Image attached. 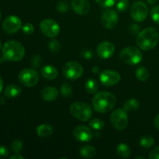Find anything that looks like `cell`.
I'll return each mask as SVG.
<instances>
[{
    "label": "cell",
    "instance_id": "49",
    "mask_svg": "<svg viewBox=\"0 0 159 159\" xmlns=\"http://www.w3.org/2000/svg\"><path fill=\"white\" fill-rule=\"evenodd\" d=\"M1 19H2V13L1 12H0V21H1Z\"/></svg>",
    "mask_w": 159,
    "mask_h": 159
},
{
    "label": "cell",
    "instance_id": "4",
    "mask_svg": "<svg viewBox=\"0 0 159 159\" xmlns=\"http://www.w3.org/2000/svg\"><path fill=\"white\" fill-rule=\"evenodd\" d=\"M70 113L81 121H88L93 116V110L89 104L84 102H75L69 109Z\"/></svg>",
    "mask_w": 159,
    "mask_h": 159
},
{
    "label": "cell",
    "instance_id": "50",
    "mask_svg": "<svg viewBox=\"0 0 159 159\" xmlns=\"http://www.w3.org/2000/svg\"><path fill=\"white\" fill-rule=\"evenodd\" d=\"M1 48H2V44H1V42H0V50H1Z\"/></svg>",
    "mask_w": 159,
    "mask_h": 159
},
{
    "label": "cell",
    "instance_id": "22",
    "mask_svg": "<svg viewBox=\"0 0 159 159\" xmlns=\"http://www.w3.org/2000/svg\"><path fill=\"white\" fill-rule=\"evenodd\" d=\"M79 153H80V155H82L83 158H93V157H94L95 155H96V150L94 147H93V146H84V147H82V148L80 149Z\"/></svg>",
    "mask_w": 159,
    "mask_h": 159
},
{
    "label": "cell",
    "instance_id": "24",
    "mask_svg": "<svg viewBox=\"0 0 159 159\" xmlns=\"http://www.w3.org/2000/svg\"><path fill=\"white\" fill-rule=\"evenodd\" d=\"M155 144V139L151 135L143 136L140 140V145L144 148H150Z\"/></svg>",
    "mask_w": 159,
    "mask_h": 159
},
{
    "label": "cell",
    "instance_id": "11",
    "mask_svg": "<svg viewBox=\"0 0 159 159\" xmlns=\"http://www.w3.org/2000/svg\"><path fill=\"white\" fill-rule=\"evenodd\" d=\"M22 27V21L16 16H9L2 23V29L6 34H12L20 30Z\"/></svg>",
    "mask_w": 159,
    "mask_h": 159
},
{
    "label": "cell",
    "instance_id": "19",
    "mask_svg": "<svg viewBox=\"0 0 159 159\" xmlns=\"http://www.w3.org/2000/svg\"><path fill=\"white\" fill-rule=\"evenodd\" d=\"M22 88L19 85L16 84H10L6 88L4 91V94L6 97L9 98H15L21 93Z\"/></svg>",
    "mask_w": 159,
    "mask_h": 159
},
{
    "label": "cell",
    "instance_id": "23",
    "mask_svg": "<svg viewBox=\"0 0 159 159\" xmlns=\"http://www.w3.org/2000/svg\"><path fill=\"white\" fill-rule=\"evenodd\" d=\"M140 108L139 101L135 99H130L127 100L124 105V110L127 112L136 111Z\"/></svg>",
    "mask_w": 159,
    "mask_h": 159
},
{
    "label": "cell",
    "instance_id": "18",
    "mask_svg": "<svg viewBox=\"0 0 159 159\" xmlns=\"http://www.w3.org/2000/svg\"><path fill=\"white\" fill-rule=\"evenodd\" d=\"M41 75L47 80H54L58 75V71L52 65H45L41 68Z\"/></svg>",
    "mask_w": 159,
    "mask_h": 159
},
{
    "label": "cell",
    "instance_id": "48",
    "mask_svg": "<svg viewBox=\"0 0 159 159\" xmlns=\"http://www.w3.org/2000/svg\"><path fill=\"white\" fill-rule=\"evenodd\" d=\"M138 158H141V159H144V157H141V156H139V157H136V159H138Z\"/></svg>",
    "mask_w": 159,
    "mask_h": 159
},
{
    "label": "cell",
    "instance_id": "41",
    "mask_svg": "<svg viewBox=\"0 0 159 159\" xmlns=\"http://www.w3.org/2000/svg\"><path fill=\"white\" fill-rule=\"evenodd\" d=\"M154 124H155V127H156L158 130H159V114L157 115L156 117L154 120Z\"/></svg>",
    "mask_w": 159,
    "mask_h": 159
},
{
    "label": "cell",
    "instance_id": "10",
    "mask_svg": "<svg viewBox=\"0 0 159 159\" xmlns=\"http://www.w3.org/2000/svg\"><path fill=\"white\" fill-rule=\"evenodd\" d=\"M41 32L46 37L50 38H54L57 37L60 33V26L57 22L51 19H46L41 21L40 24Z\"/></svg>",
    "mask_w": 159,
    "mask_h": 159
},
{
    "label": "cell",
    "instance_id": "38",
    "mask_svg": "<svg viewBox=\"0 0 159 159\" xmlns=\"http://www.w3.org/2000/svg\"><path fill=\"white\" fill-rule=\"evenodd\" d=\"M9 152L6 146L0 145V158H5L9 155Z\"/></svg>",
    "mask_w": 159,
    "mask_h": 159
},
{
    "label": "cell",
    "instance_id": "44",
    "mask_svg": "<svg viewBox=\"0 0 159 159\" xmlns=\"http://www.w3.org/2000/svg\"><path fill=\"white\" fill-rule=\"evenodd\" d=\"M158 1V0H147L148 3L149 5H155Z\"/></svg>",
    "mask_w": 159,
    "mask_h": 159
},
{
    "label": "cell",
    "instance_id": "5",
    "mask_svg": "<svg viewBox=\"0 0 159 159\" xmlns=\"http://www.w3.org/2000/svg\"><path fill=\"white\" fill-rule=\"evenodd\" d=\"M120 57L125 63L129 65H138L142 60V54L138 48L135 47H127L120 53Z\"/></svg>",
    "mask_w": 159,
    "mask_h": 159
},
{
    "label": "cell",
    "instance_id": "30",
    "mask_svg": "<svg viewBox=\"0 0 159 159\" xmlns=\"http://www.w3.org/2000/svg\"><path fill=\"white\" fill-rule=\"evenodd\" d=\"M129 7L128 0H119L116 4V9L119 12H125Z\"/></svg>",
    "mask_w": 159,
    "mask_h": 159
},
{
    "label": "cell",
    "instance_id": "42",
    "mask_svg": "<svg viewBox=\"0 0 159 159\" xmlns=\"http://www.w3.org/2000/svg\"><path fill=\"white\" fill-rule=\"evenodd\" d=\"M10 159H24L23 156H21V155H20L19 154H16V155H12V156L9 158Z\"/></svg>",
    "mask_w": 159,
    "mask_h": 159
},
{
    "label": "cell",
    "instance_id": "6",
    "mask_svg": "<svg viewBox=\"0 0 159 159\" xmlns=\"http://www.w3.org/2000/svg\"><path fill=\"white\" fill-rule=\"evenodd\" d=\"M110 122L113 127L116 130H124L128 124L127 113L124 109H117L110 115Z\"/></svg>",
    "mask_w": 159,
    "mask_h": 159
},
{
    "label": "cell",
    "instance_id": "3",
    "mask_svg": "<svg viewBox=\"0 0 159 159\" xmlns=\"http://www.w3.org/2000/svg\"><path fill=\"white\" fill-rule=\"evenodd\" d=\"M25 55L23 45L16 40H9L2 47V56L9 61H20Z\"/></svg>",
    "mask_w": 159,
    "mask_h": 159
},
{
    "label": "cell",
    "instance_id": "36",
    "mask_svg": "<svg viewBox=\"0 0 159 159\" xmlns=\"http://www.w3.org/2000/svg\"><path fill=\"white\" fill-rule=\"evenodd\" d=\"M57 9L60 12H66L68 10V2L65 1H60L57 4Z\"/></svg>",
    "mask_w": 159,
    "mask_h": 159
},
{
    "label": "cell",
    "instance_id": "20",
    "mask_svg": "<svg viewBox=\"0 0 159 159\" xmlns=\"http://www.w3.org/2000/svg\"><path fill=\"white\" fill-rule=\"evenodd\" d=\"M53 128L51 126L48 124H41L37 128V134L40 138H48L52 135Z\"/></svg>",
    "mask_w": 159,
    "mask_h": 159
},
{
    "label": "cell",
    "instance_id": "31",
    "mask_svg": "<svg viewBox=\"0 0 159 159\" xmlns=\"http://www.w3.org/2000/svg\"><path fill=\"white\" fill-rule=\"evenodd\" d=\"M49 49L51 50V52L57 54L61 50V44L57 40H51L49 43Z\"/></svg>",
    "mask_w": 159,
    "mask_h": 159
},
{
    "label": "cell",
    "instance_id": "35",
    "mask_svg": "<svg viewBox=\"0 0 159 159\" xmlns=\"http://www.w3.org/2000/svg\"><path fill=\"white\" fill-rule=\"evenodd\" d=\"M30 63H31V65H32L33 68H39L42 63L41 57H40L39 55H34V57H32V59H31Z\"/></svg>",
    "mask_w": 159,
    "mask_h": 159
},
{
    "label": "cell",
    "instance_id": "28",
    "mask_svg": "<svg viewBox=\"0 0 159 159\" xmlns=\"http://www.w3.org/2000/svg\"><path fill=\"white\" fill-rule=\"evenodd\" d=\"M61 93L62 96L65 98H68L71 96L72 93V88H71V85L67 82L64 83L63 85L61 86Z\"/></svg>",
    "mask_w": 159,
    "mask_h": 159
},
{
    "label": "cell",
    "instance_id": "32",
    "mask_svg": "<svg viewBox=\"0 0 159 159\" xmlns=\"http://www.w3.org/2000/svg\"><path fill=\"white\" fill-rule=\"evenodd\" d=\"M151 16L154 22L159 24V5L155 6L151 9Z\"/></svg>",
    "mask_w": 159,
    "mask_h": 159
},
{
    "label": "cell",
    "instance_id": "15",
    "mask_svg": "<svg viewBox=\"0 0 159 159\" xmlns=\"http://www.w3.org/2000/svg\"><path fill=\"white\" fill-rule=\"evenodd\" d=\"M115 51V47L111 42L103 41L99 43L96 49L98 56L102 59L110 58Z\"/></svg>",
    "mask_w": 159,
    "mask_h": 159
},
{
    "label": "cell",
    "instance_id": "9",
    "mask_svg": "<svg viewBox=\"0 0 159 159\" xmlns=\"http://www.w3.org/2000/svg\"><path fill=\"white\" fill-rule=\"evenodd\" d=\"M148 9L147 5L141 1L136 2L130 7V16L135 22H142L147 18Z\"/></svg>",
    "mask_w": 159,
    "mask_h": 159
},
{
    "label": "cell",
    "instance_id": "33",
    "mask_svg": "<svg viewBox=\"0 0 159 159\" xmlns=\"http://www.w3.org/2000/svg\"><path fill=\"white\" fill-rule=\"evenodd\" d=\"M101 6L105 8H110L116 3V0H95Z\"/></svg>",
    "mask_w": 159,
    "mask_h": 159
},
{
    "label": "cell",
    "instance_id": "43",
    "mask_svg": "<svg viewBox=\"0 0 159 159\" xmlns=\"http://www.w3.org/2000/svg\"><path fill=\"white\" fill-rule=\"evenodd\" d=\"M92 71L94 74H98V73L100 72V68L97 66H94L93 68H92Z\"/></svg>",
    "mask_w": 159,
    "mask_h": 159
},
{
    "label": "cell",
    "instance_id": "1",
    "mask_svg": "<svg viewBox=\"0 0 159 159\" xmlns=\"http://www.w3.org/2000/svg\"><path fill=\"white\" fill-rule=\"evenodd\" d=\"M116 103L115 96L108 92H99L93 99V108L100 113H108L114 108Z\"/></svg>",
    "mask_w": 159,
    "mask_h": 159
},
{
    "label": "cell",
    "instance_id": "25",
    "mask_svg": "<svg viewBox=\"0 0 159 159\" xmlns=\"http://www.w3.org/2000/svg\"><path fill=\"white\" fill-rule=\"evenodd\" d=\"M135 74H136V76L137 78H138V80L141 81V82H144V81L147 80L149 77V72L148 71V69L142 66L138 68V69L136 70Z\"/></svg>",
    "mask_w": 159,
    "mask_h": 159
},
{
    "label": "cell",
    "instance_id": "26",
    "mask_svg": "<svg viewBox=\"0 0 159 159\" xmlns=\"http://www.w3.org/2000/svg\"><path fill=\"white\" fill-rule=\"evenodd\" d=\"M85 89L86 91L90 94H94L98 91V84L94 79H89L85 82Z\"/></svg>",
    "mask_w": 159,
    "mask_h": 159
},
{
    "label": "cell",
    "instance_id": "34",
    "mask_svg": "<svg viewBox=\"0 0 159 159\" xmlns=\"http://www.w3.org/2000/svg\"><path fill=\"white\" fill-rule=\"evenodd\" d=\"M22 30H23V32L25 34H26V35H30V34H32L33 33H34V26H33V24L27 23L22 26Z\"/></svg>",
    "mask_w": 159,
    "mask_h": 159
},
{
    "label": "cell",
    "instance_id": "46",
    "mask_svg": "<svg viewBox=\"0 0 159 159\" xmlns=\"http://www.w3.org/2000/svg\"><path fill=\"white\" fill-rule=\"evenodd\" d=\"M5 102H6V100H5L4 97H2V96H0V105H3Z\"/></svg>",
    "mask_w": 159,
    "mask_h": 159
},
{
    "label": "cell",
    "instance_id": "27",
    "mask_svg": "<svg viewBox=\"0 0 159 159\" xmlns=\"http://www.w3.org/2000/svg\"><path fill=\"white\" fill-rule=\"evenodd\" d=\"M11 149L15 154H19L23 151V143L21 140L15 139L11 143Z\"/></svg>",
    "mask_w": 159,
    "mask_h": 159
},
{
    "label": "cell",
    "instance_id": "39",
    "mask_svg": "<svg viewBox=\"0 0 159 159\" xmlns=\"http://www.w3.org/2000/svg\"><path fill=\"white\" fill-rule=\"evenodd\" d=\"M81 55L85 59H90L93 57V53L89 49H83L81 52Z\"/></svg>",
    "mask_w": 159,
    "mask_h": 159
},
{
    "label": "cell",
    "instance_id": "16",
    "mask_svg": "<svg viewBox=\"0 0 159 159\" xmlns=\"http://www.w3.org/2000/svg\"><path fill=\"white\" fill-rule=\"evenodd\" d=\"M71 8L79 15H86L90 10V4L88 0H72Z\"/></svg>",
    "mask_w": 159,
    "mask_h": 159
},
{
    "label": "cell",
    "instance_id": "8",
    "mask_svg": "<svg viewBox=\"0 0 159 159\" xmlns=\"http://www.w3.org/2000/svg\"><path fill=\"white\" fill-rule=\"evenodd\" d=\"M39 79L40 76L38 72H37L35 70L30 68L22 70L19 74V80L26 87L35 86L39 82Z\"/></svg>",
    "mask_w": 159,
    "mask_h": 159
},
{
    "label": "cell",
    "instance_id": "40",
    "mask_svg": "<svg viewBox=\"0 0 159 159\" xmlns=\"http://www.w3.org/2000/svg\"><path fill=\"white\" fill-rule=\"evenodd\" d=\"M140 30V26L137 24H132L130 26V30L132 31L133 34H138Z\"/></svg>",
    "mask_w": 159,
    "mask_h": 159
},
{
    "label": "cell",
    "instance_id": "13",
    "mask_svg": "<svg viewBox=\"0 0 159 159\" xmlns=\"http://www.w3.org/2000/svg\"><path fill=\"white\" fill-rule=\"evenodd\" d=\"M102 26L107 29L115 27L118 23L117 12L113 9H107L103 11L101 18Z\"/></svg>",
    "mask_w": 159,
    "mask_h": 159
},
{
    "label": "cell",
    "instance_id": "14",
    "mask_svg": "<svg viewBox=\"0 0 159 159\" xmlns=\"http://www.w3.org/2000/svg\"><path fill=\"white\" fill-rule=\"evenodd\" d=\"M73 135L76 140L82 142H89L93 138V130L84 125L78 126L73 131Z\"/></svg>",
    "mask_w": 159,
    "mask_h": 159
},
{
    "label": "cell",
    "instance_id": "37",
    "mask_svg": "<svg viewBox=\"0 0 159 159\" xmlns=\"http://www.w3.org/2000/svg\"><path fill=\"white\" fill-rule=\"evenodd\" d=\"M148 158L150 159H159V146L155 148L150 152V154L148 155Z\"/></svg>",
    "mask_w": 159,
    "mask_h": 159
},
{
    "label": "cell",
    "instance_id": "17",
    "mask_svg": "<svg viewBox=\"0 0 159 159\" xmlns=\"http://www.w3.org/2000/svg\"><path fill=\"white\" fill-rule=\"evenodd\" d=\"M58 96V91L54 87H45L41 91V97L45 101H54Z\"/></svg>",
    "mask_w": 159,
    "mask_h": 159
},
{
    "label": "cell",
    "instance_id": "45",
    "mask_svg": "<svg viewBox=\"0 0 159 159\" xmlns=\"http://www.w3.org/2000/svg\"><path fill=\"white\" fill-rule=\"evenodd\" d=\"M2 88H3V81H2V79L1 78V76H0V93H1L2 90Z\"/></svg>",
    "mask_w": 159,
    "mask_h": 159
},
{
    "label": "cell",
    "instance_id": "12",
    "mask_svg": "<svg viewBox=\"0 0 159 159\" xmlns=\"http://www.w3.org/2000/svg\"><path fill=\"white\" fill-rule=\"evenodd\" d=\"M99 79L102 85L106 86H113L120 82V75L119 73L113 70H106L101 72Z\"/></svg>",
    "mask_w": 159,
    "mask_h": 159
},
{
    "label": "cell",
    "instance_id": "47",
    "mask_svg": "<svg viewBox=\"0 0 159 159\" xmlns=\"http://www.w3.org/2000/svg\"><path fill=\"white\" fill-rule=\"evenodd\" d=\"M5 60H6V59H5V57H3V56L2 57H0V65H1V64Z\"/></svg>",
    "mask_w": 159,
    "mask_h": 159
},
{
    "label": "cell",
    "instance_id": "29",
    "mask_svg": "<svg viewBox=\"0 0 159 159\" xmlns=\"http://www.w3.org/2000/svg\"><path fill=\"white\" fill-rule=\"evenodd\" d=\"M89 126L91 128L94 129V130H102L104 127V123L102 120L99 119V118H95L90 121Z\"/></svg>",
    "mask_w": 159,
    "mask_h": 159
},
{
    "label": "cell",
    "instance_id": "2",
    "mask_svg": "<svg viewBox=\"0 0 159 159\" xmlns=\"http://www.w3.org/2000/svg\"><path fill=\"white\" fill-rule=\"evenodd\" d=\"M158 40V30L154 27H148L138 34L136 42L138 46L143 51H151L157 46Z\"/></svg>",
    "mask_w": 159,
    "mask_h": 159
},
{
    "label": "cell",
    "instance_id": "21",
    "mask_svg": "<svg viewBox=\"0 0 159 159\" xmlns=\"http://www.w3.org/2000/svg\"><path fill=\"white\" fill-rule=\"evenodd\" d=\"M116 155L122 158H127L130 155V148L126 144H120L116 148Z\"/></svg>",
    "mask_w": 159,
    "mask_h": 159
},
{
    "label": "cell",
    "instance_id": "7",
    "mask_svg": "<svg viewBox=\"0 0 159 159\" xmlns=\"http://www.w3.org/2000/svg\"><path fill=\"white\" fill-rule=\"evenodd\" d=\"M63 75L70 80H76L83 74V68L76 61H69L63 66Z\"/></svg>",
    "mask_w": 159,
    "mask_h": 159
}]
</instances>
